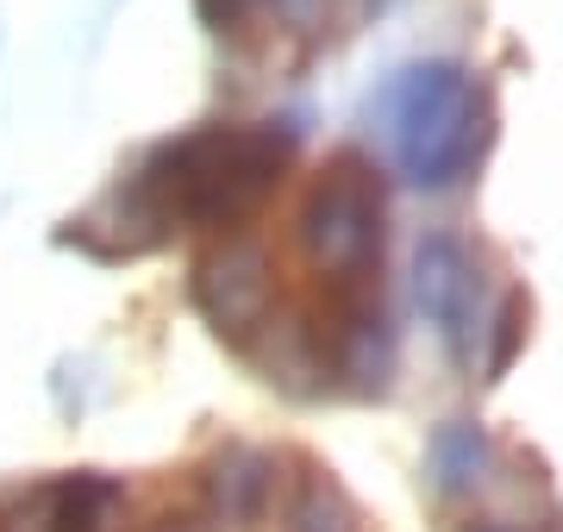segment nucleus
<instances>
[{
    "label": "nucleus",
    "instance_id": "nucleus-1",
    "mask_svg": "<svg viewBox=\"0 0 563 532\" xmlns=\"http://www.w3.org/2000/svg\"><path fill=\"white\" fill-rule=\"evenodd\" d=\"M288 151H295L288 132H269V125H239V132L213 125V132H195L181 144H163L125 201L151 225L181 220V225H225L232 232L282 182Z\"/></svg>",
    "mask_w": 563,
    "mask_h": 532
},
{
    "label": "nucleus",
    "instance_id": "nucleus-4",
    "mask_svg": "<svg viewBox=\"0 0 563 532\" xmlns=\"http://www.w3.org/2000/svg\"><path fill=\"white\" fill-rule=\"evenodd\" d=\"M195 295L201 308L213 313V326L244 339V332L263 320L269 308V276H263V257L251 245H225L220 257H207L201 276H195Z\"/></svg>",
    "mask_w": 563,
    "mask_h": 532
},
{
    "label": "nucleus",
    "instance_id": "nucleus-3",
    "mask_svg": "<svg viewBox=\"0 0 563 532\" xmlns=\"http://www.w3.org/2000/svg\"><path fill=\"white\" fill-rule=\"evenodd\" d=\"M483 151V95L463 82L457 69H413L401 113V164L413 169V182H457L463 169Z\"/></svg>",
    "mask_w": 563,
    "mask_h": 532
},
{
    "label": "nucleus",
    "instance_id": "nucleus-5",
    "mask_svg": "<svg viewBox=\"0 0 563 532\" xmlns=\"http://www.w3.org/2000/svg\"><path fill=\"white\" fill-rule=\"evenodd\" d=\"M144 532H213V513L201 508H176V513H157Z\"/></svg>",
    "mask_w": 563,
    "mask_h": 532
},
{
    "label": "nucleus",
    "instance_id": "nucleus-2",
    "mask_svg": "<svg viewBox=\"0 0 563 532\" xmlns=\"http://www.w3.org/2000/svg\"><path fill=\"white\" fill-rule=\"evenodd\" d=\"M307 251L325 269V295L332 301H369V269L383 257V188L357 157L320 176L313 201H307Z\"/></svg>",
    "mask_w": 563,
    "mask_h": 532
}]
</instances>
